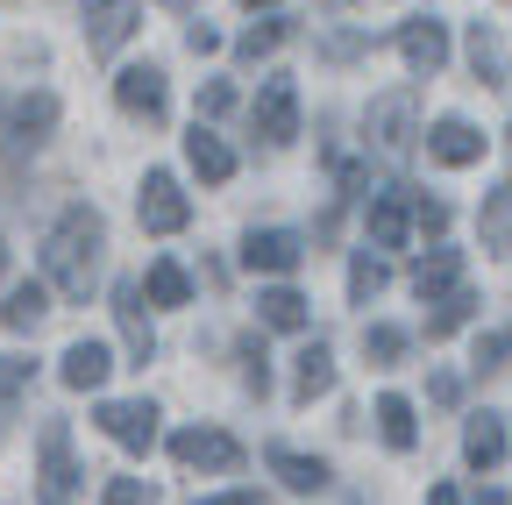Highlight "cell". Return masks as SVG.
<instances>
[{"label":"cell","instance_id":"29","mask_svg":"<svg viewBox=\"0 0 512 505\" xmlns=\"http://www.w3.org/2000/svg\"><path fill=\"white\" fill-rule=\"evenodd\" d=\"M434 306H441V313H434V321H427V342H448V335H456V328L470 321V313H477V299H470L463 285H456V292H448V299H434Z\"/></svg>","mask_w":512,"mask_h":505},{"label":"cell","instance_id":"9","mask_svg":"<svg viewBox=\"0 0 512 505\" xmlns=\"http://www.w3.org/2000/svg\"><path fill=\"white\" fill-rule=\"evenodd\" d=\"M114 100H121V114H136V121H164V107H171L157 65H128V72H114Z\"/></svg>","mask_w":512,"mask_h":505},{"label":"cell","instance_id":"4","mask_svg":"<svg viewBox=\"0 0 512 505\" xmlns=\"http://www.w3.org/2000/svg\"><path fill=\"white\" fill-rule=\"evenodd\" d=\"M93 420H100L107 441H121L128 456H150V449H157V406H150V399H100Z\"/></svg>","mask_w":512,"mask_h":505},{"label":"cell","instance_id":"11","mask_svg":"<svg viewBox=\"0 0 512 505\" xmlns=\"http://www.w3.org/2000/svg\"><path fill=\"white\" fill-rule=\"evenodd\" d=\"M299 257H306V242L292 228H249V242H242V264L249 271H271V278L299 271Z\"/></svg>","mask_w":512,"mask_h":505},{"label":"cell","instance_id":"24","mask_svg":"<svg viewBox=\"0 0 512 505\" xmlns=\"http://www.w3.org/2000/svg\"><path fill=\"white\" fill-rule=\"evenodd\" d=\"M377 434H384V449H413V441H420V427H413V399L384 392V399H377Z\"/></svg>","mask_w":512,"mask_h":505},{"label":"cell","instance_id":"13","mask_svg":"<svg viewBox=\"0 0 512 505\" xmlns=\"http://www.w3.org/2000/svg\"><path fill=\"white\" fill-rule=\"evenodd\" d=\"M50 129H57V93H29V100H15V114H8V150L22 157V150H36Z\"/></svg>","mask_w":512,"mask_h":505},{"label":"cell","instance_id":"25","mask_svg":"<svg viewBox=\"0 0 512 505\" xmlns=\"http://www.w3.org/2000/svg\"><path fill=\"white\" fill-rule=\"evenodd\" d=\"M477 228H484V249H491V257H512V193H505V185L484 200Z\"/></svg>","mask_w":512,"mask_h":505},{"label":"cell","instance_id":"26","mask_svg":"<svg viewBox=\"0 0 512 505\" xmlns=\"http://www.w3.org/2000/svg\"><path fill=\"white\" fill-rule=\"evenodd\" d=\"M143 299H150V306H185V299H192V278L164 257V264H150V271H143Z\"/></svg>","mask_w":512,"mask_h":505},{"label":"cell","instance_id":"31","mask_svg":"<svg viewBox=\"0 0 512 505\" xmlns=\"http://www.w3.org/2000/svg\"><path fill=\"white\" fill-rule=\"evenodd\" d=\"M377 292H384V264H377V257H370V249H363V257L349 264V299L363 306V299H377Z\"/></svg>","mask_w":512,"mask_h":505},{"label":"cell","instance_id":"28","mask_svg":"<svg viewBox=\"0 0 512 505\" xmlns=\"http://www.w3.org/2000/svg\"><path fill=\"white\" fill-rule=\"evenodd\" d=\"M292 36V22H278V15H264V22H256V29H242V43H235V57H242V65H256V57H271L278 43Z\"/></svg>","mask_w":512,"mask_h":505},{"label":"cell","instance_id":"43","mask_svg":"<svg viewBox=\"0 0 512 505\" xmlns=\"http://www.w3.org/2000/svg\"><path fill=\"white\" fill-rule=\"evenodd\" d=\"M164 8H192V0H164Z\"/></svg>","mask_w":512,"mask_h":505},{"label":"cell","instance_id":"14","mask_svg":"<svg viewBox=\"0 0 512 505\" xmlns=\"http://www.w3.org/2000/svg\"><path fill=\"white\" fill-rule=\"evenodd\" d=\"M427 157H434V164H448V171H463V164H477V157H484V136L470 129V121L448 114V121H434V129H427Z\"/></svg>","mask_w":512,"mask_h":505},{"label":"cell","instance_id":"5","mask_svg":"<svg viewBox=\"0 0 512 505\" xmlns=\"http://www.w3.org/2000/svg\"><path fill=\"white\" fill-rule=\"evenodd\" d=\"M79 8H86V50L93 57H114L143 29V0H79Z\"/></svg>","mask_w":512,"mask_h":505},{"label":"cell","instance_id":"36","mask_svg":"<svg viewBox=\"0 0 512 505\" xmlns=\"http://www.w3.org/2000/svg\"><path fill=\"white\" fill-rule=\"evenodd\" d=\"M413 228H420V235H441V228H448V207H441V200H413Z\"/></svg>","mask_w":512,"mask_h":505},{"label":"cell","instance_id":"37","mask_svg":"<svg viewBox=\"0 0 512 505\" xmlns=\"http://www.w3.org/2000/svg\"><path fill=\"white\" fill-rule=\"evenodd\" d=\"M228 107H235V86H221V79H214V86L200 93V114H228Z\"/></svg>","mask_w":512,"mask_h":505},{"label":"cell","instance_id":"34","mask_svg":"<svg viewBox=\"0 0 512 505\" xmlns=\"http://www.w3.org/2000/svg\"><path fill=\"white\" fill-rule=\"evenodd\" d=\"M100 505H150V484L143 477H107V498Z\"/></svg>","mask_w":512,"mask_h":505},{"label":"cell","instance_id":"7","mask_svg":"<svg viewBox=\"0 0 512 505\" xmlns=\"http://www.w3.org/2000/svg\"><path fill=\"white\" fill-rule=\"evenodd\" d=\"M249 121H256V136H264V143H292L299 136V86L292 79H264Z\"/></svg>","mask_w":512,"mask_h":505},{"label":"cell","instance_id":"32","mask_svg":"<svg viewBox=\"0 0 512 505\" xmlns=\"http://www.w3.org/2000/svg\"><path fill=\"white\" fill-rule=\"evenodd\" d=\"M242 385H249L256 399H264V392H271V370H264V342H256V335L242 342Z\"/></svg>","mask_w":512,"mask_h":505},{"label":"cell","instance_id":"2","mask_svg":"<svg viewBox=\"0 0 512 505\" xmlns=\"http://www.w3.org/2000/svg\"><path fill=\"white\" fill-rule=\"evenodd\" d=\"M72 491H79L72 427H64V420H43V427H36V498H43V505H72Z\"/></svg>","mask_w":512,"mask_h":505},{"label":"cell","instance_id":"38","mask_svg":"<svg viewBox=\"0 0 512 505\" xmlns=\"http://www.w3.org/2000/svg\"><path fill=\"white\" fill-rule=\"evenodd\" d=\"M200 505H256V491H221V498H200Z\"/></svg>","mask_w":512,"mask_h":505},{"label":"cell","instance_id":"27","mask_svg":"<svg viewBox=\"0 0 512 505\" xmlns=\"http://www.w3.org/2000/svg\"><path fill=\"white\" fill-rule=\"evenodd\" d=\"M470 65H477V86H505V65H498V29H491V22H470Z\"/></svg>","mask_w":512,"mask_h":505},{"label":"cell","instance_id":"39","mask_svg":"<svg viewBox=\"0 0 512 505\" xmlns=\"http://www.w3.org/2000/svg\"><path fill=\"white\" fill-rule=\"evenodd\" d=\"M427 505H463V498H456V484H434V491H427Z\"/></svg>","mask_w":512,"mask_h":505},{"label":"cell","instance_id":"12","mask_svg":"<svg viewBox=\"0 0 512 505\" xmlns=\"http://www.w3.org/2000/svg\"><path fill=\"white\" fill-rule=\"evenodd\" d=\"M399 57H406V72H413V79H434V72L448 65V29L427 22V15H413V22L399 29Z\"/></svg>","mask_w":512,"mask_h":505},{"label":"cell","instance_id":"3","mask_svg":"<svg viewBox=\"0 0 512 505\" xmlns=\"http://www.w3.org/2000/svg\"><path fill=\"white\" fill-rule=\"evenodd\" d=\"M171 463H178V470L228 477V470H242V441L221 434V427H178V434H171Z\"/></svg>","mask_w":512,"mask_h":505},{"label":"cell","instance_id":"35","mask_svg":"<svg viewBox=\"0 0 512 505\" xmlns=\"http://www.w3.org/2000/svg\"><path fill=\"white\" fill-rule=\"evenodd\" d=\"M512 363V335H484L477 342V370H505Z\"/></svg>","mask_w":512,"mask_h":505},{"label":"cell","instance_id":"6","mask_svg":"<svg viewBox=\"0 0 512 505\" xmlns=\"http://www.w3.org/2000/svg\"><path fill=\"white\" fill-rule=\"evenodd\" d=\"M136 221L150 235H178L192 221V200L178 193V178L171 171H143V193H136Z\"/></svg>","mask_w":512,"mask_h":505},{"label":"cell","instance_id":"42","mask_svg":"<svg viewBox=\"0 0 512 505\" xmlns=\"http://www.w3.org/2000/svg\"><path fill=\"white\" fill-rule=\"evenodd\" d=\"M477 505H505V498H498V491H484V498H477Z\"/></svg>","mask_w":512,"mask_h":505},{"label":"cell","instance_id":"16","mask_svg":"<svg viewBox=\"0 0 512 505\" xmlns=\"http://www.w3.org/2000/svg\"><path fill=\"white\" fill-rule=\"evenodd\" d=\"M185 164L200 171V185H228L235 178V150L214 129H200V121H192V136H185Z\"/></svg>","mask_w":512,"mask_h":505},{"label":"cell","instance_id":"10","mask_svg":"<svg viewBox=\"0 0 512 505\" xmlns=\"http://www.w3.org/2000/svg\"><path fill=\"white\" fill-rule=\"evenodd\" d=\"M370 143H377L384 157H406V150H413V93L370 100Z\"/></svg>","mask_w":512,"mask_h":505},{"label":"cell","instance_id":"21","mask_svg":"<svg viewBox=\"0 0 512 505\" xmlns=\"http://www.w3.org/2000/svg\"><path fill=\"white\" fill-rule=\"evenodd\" d=\"M498 456H505V420H498V413H477V420L463 427V463H470V470H491Z\"/></svg>","mask_w":512,"mask_h":505},{"label":"cell","instance_id":"30","mask_svg":"<svg viewBox=\"0 0 512 505\" xmlns=\"http://www.w3.org/2000/svg\"><path fill=\"white\" fill-rule=\"evenodd\" d=\"M363 356H370L377 370H392V363L406 356V328H384V321H377V328H363Z\"/></svg>","mask_w":512,"mask_h":505},{"label":"cell","instance_id":"33","mask_svg":"<svg viewBox=\"0 0 512 505\" xmlns=\"http://www.w3.org/2000/svg\"><path fill=\"white\" fill-rule=\"evenodd\" d=\"M29 377H36L29 356H0V406H8L15 392H29Z\"/></svg>","mask_w":512,"mask_h":505},{"label":"cell","instance_id":"23","mask_svg":"<svg viewBox=\"0 0 512 505\" xmlns=\"http://www.w3.org/2000/svg\"><path fill=\"white\" fill-rule=\"evenodd\" d=\"M456 278H463L456 249H427V257L413 264V292H420V299H448V292H456Z\"/></svg>","mask_w":512,"mask_h":505},{"label":"cell","instance_id":"17","mask_svg":"<svg viewBox=\"0 0 512 505\" xmlns=\"http://www.w3.org/2000/svg\"><path fill=\"white\" fill-rule=\"evenodd\" d=\"M107 370H114L107 342H72V349H64V363H57V377H64L72 392H100V385H107Z\"/></svg>","mask_w":512,"mask_h":505},{"label":"cell","instance_id":"40","mask_svg":"<svg viewBox=\"0 0 512 505\" xmlns=\"http://www.w3.org/2000/svg\"><path fill=\"white\" fill-rule=\"evenodd\" d=\"M0 285H8V242H0Z\"/></svg>","mask_w":512,"mask_h":505},{"label":"cell","instance_id":"8","mask_svg":"<svg viewBox=\"0 0 512 505\" xmlns=\"http://www.w3.org/2000/svg\"><path fill=\"white\" fill-rule=\"evenodd\" d=\"M150 299H143V278H121L114 285V321H121V349H128V363H150L157 356V335H150V313H143Z\"/></svg>","mask_w":512,"mask_h":505},{"label":"cell","instance_id":"15","mask_svg":"<svg viewBox=\"0 0 512 505\" xmlns=\"http://www.w3.org/2000/svg\"><path fill=\"white\" fill-rule=\"evenodd\" d=\"M406 235H413V200L392 185V193L370 200V242H377V249H406Z\"/></svg>","mask_w":512,"mask_h":505},{"label":"cell","instance_id":"19","mask_svg":"<svg viewBox=\"0 0 512 505\" xmlns=\"http://www.w3.org/2000/svg\"><path fill=\"white\" fill-rule=\"evenodd\" d=\"M43 313H50V292L36 278L29 285H8V299H0V328H8V335H36Z\"/></svg>","mask_w":512,"mask_h":505},{"label":"cell","instance_id":"18","mask_svg":"<svg viewBox=\"0 0 512 505\" xmlns=\"http://www.w3.org/2000/svg\"><path fill=\"white\" fill-rule=\"evenodd\" d=\"M264 463H271V477H278L285 491H299V498H320V491H328V463H320V456H299V449H271Z\"/></svg>","mask_w":512,"mask_h":505},{"label":"cell","instance_id":"41","mask_svg":"<svg viewBox=\"0 0 512 505\" xmlns=\"http://www.w3.org/2000/svg\"><path fill=\"white\" fill-rule=\"evenodd\" d=\"M242 8H249V15H256V8H278V0H242Z\"/></svg>","mask_w":512,"mask_h":505},{"label":"cell","instance_id":"22","mask_svg":"<svg viewBox=\"0 0 512 505\" xmlns=\"http://www.w3.org/2000/svg\"><path fill=\"white\" fill-rule=\"evenodd\" d=\"M256 321L278 328V335H299L306 328V299L292 285H271V292H256Z\"/></svg>","mask_w":512,"mask_h":505},{"label":"cell","instance_id":"20","mask_svg":"<svg viewBox=\"0 0 512 505\" xmlns=\"http://www.w3.org/2000/svg\"><path fill=\"white\" fill-rule=\"evenodd\" d=\"M320 392H335V356H328V342H306L299 349V377H292V399L313 406Z\"/></svg>","mask_w":512,"mask_h":505},{"label":"cell","instance_id":"1","mask_svg":"<svg viewBox=\"0 0 512 505\" xmlns=\"http://www.w3.org/2000/svg\"><path fill=\"white\" fill-rule=\"evenodd\" d=\"M100 249H107V221L79 200V207H64L43 235V278L64 292V299H86L93 278H100Z\"/></svg>","mask_w":512,"mask_h":505}]
</instances>
